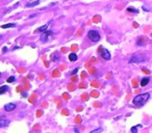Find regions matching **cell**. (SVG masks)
Returning a JSON list of instances; mask_svg holds the SVG:
<instances>
[{"label": "cell", "instance_id": "1", "mask_svg": "<svg viewBox=\"0 0 152 133\" xmlns=\"http://www.w3.org/2000/svg\"><path fill=\"white\" fill-rule=\"evenodd\" d=\"M149 98H150V95H149L148 93L141 94V95H138V96H136V97L133 98L132 103H133L136 106H138V107H142V106H144L145 103L149 100Z\"/></svg>", "mask_w": 152, "mask_h": 133}, {"label": "cell", "instance_id": "2", "mask_svg": "<svg viewBox=\"0 0 152 133\" xmlns=\"http://www.w3.org/2000/svg\"><path fill=\"white\" fill-rule=\"evenodd\" d=\"M87 37L92 41V42H99L100 41V34L99 32H97L96 30H90L87 32Z\"/></svg>", "mask_w": 152, "mask_h": 133}, {"label": "cell", "instance_id": "3", "mask_svg": "<svg viewBox=\"0 0 152 133\" xmlns=\"http://www.w3.org/2000/svg\"><path fill=\"white\" fill-rule=\"evenodd\" d=\"M145 60V57L142 56V55H133L130 59H129V62L130 64H133V62H142Z\"/></svg>", "mask_w": 152, "mask_h": 133}, {"label": "cell", "instance_id": "4", "mask_svg": "<svg viewBox=\"0 0 152 133\" xmlns=\"http://www.w3.org/2000/svg\"><path fill=\"white\" fill-rule=\"evenodd\" d=\"M100 54H101V57L104 58L105 60H109L110 59V53H109V51L107 49H101Z\"/></svg>", "mask_w": 152, "mask_h": 133}, {"label": "cell", "instance_id": "5", "mask_svg": "<svg viewBox=\"0 0 152 133\" xmlns=\"http://www.w3.org/2000/svg\"><path fill=\"white\" fill-rule=\"evenodd\" d=\"M51 34H52V31H51V30H45V31H43V32H42L41 40H42L43 42H46V41L48 40V37H49Z\"/></svg>", "mask_w": 152, "mask_h": 133}, {"label": "cell", "instance_id": "6", "mask_svg": "<svg viewBox=\"0 0 152 133\" xmlns=\"http://www.w3.org/2000/svg\"><path fill=\"white\" fill-rule=\"evenodd\" d=\"M9 120L5 119V118H0V128H3V127H7L9 125Z\"/></svg>", "mask_w": 152, "mask_h": 133}, {"label": "cell", "instance_id": "7", "mask_svg": "<svg viewBox=\"0 0 152 133\" xmlns=\"http://www.w3.org/2000/svg\"><path fill=\"white\" fill-rule=\"evenodd\" d=\"M16 106H17L16 103H8V104H6V105L4 106V109H5L6 111L9 112V111H13V110L16 108Z\"/></svg>", "mask_w": 152, "mask_h": 133}, {"label": "cell", "instance_id": "8", "mask_svg": "<svg viewBox=\"0 0 152 133\" xmlns=\"http://www.w3.org/2000/svg\"><path fill=\"white\" fill-rule=\"evenodd\" d=\"M50 23H51V21H50L49 23H47V24H45V25H43L42 27H39V28H37V29H36V32H41V33H42L43 31H45V30L47 29V27L49 26V24H50Z\"/></svg>", "mask_w": 152, "mask_h": 133}, {"label": "cell", "instance_id": "9", "mask_svg": "<svg viewBox=\"0 0 152 133\" xmlns=\"http://www.w3.org/2000/svg\"><path fill=\"white\" fill-rule=\"evenodd\" d=\"M39 4H40V0H36V1H31V2L26 3V7H33V6H37Z\"/></svg>", "mask_w": 152, "mask_h": 133}, {"label": "cell", "instance_id": "10", "mask_svg": "<svg viewBox=\"0 0 152 133\" xmlns=\"http://www.w3.org/2000/svg\"><path fill=\"white\" fill-rule=\"evenodd\" d=\"M150 81V78L149 77H146V78H143L141 80V86H146Z\"/></svg>", "mask_w": 152, "mask_h": 133}, {"label": "cell", "instance_id": "11", "mask_svg": "<svg viewBox=\"0 0 152 133\" xmlns=\"http://www.w3.org/2000/svg\"><path fill=\"white\" fill-rule=\"evenodd\" d=\"M17 25L15 23H8V24H5V25H1V28L5 29V28H15Z\"/></svg>", "mask_w": 152, "mask_h": 133}, {"label": "cell", "instance_id": "12", "mask_svg": "<svg viewBox=\"0 0 152 133\" xmlns=\"http://www.w3.org/2000/svg\"><path fill=\"white\" fill-rule=\"evenodd\" d=\"M7 90H8V86H7V85H2V86H0V95L5 94V93L7 92Z\"/></svg>", "mask_w": 152, "mask_h": 133}, {"label": "cell", "instance_id": "13", "mask_svg": "<svg viewBox=\"0 0 152 133\" xmlns=\"http://www.w3.org/2000/svg\"><path fill=\"white\" fill-rule=\"evenodd\" d=\"M69 59L71 61H76L77 60V55H76L75 53H70L69 54Z\"/></svg>", "mask_w": 152, "mask_h": 133}, {"label": "cell", "instance_id": "14", "mask_svg": "<svg viewBox=\"0 0 152 133\" xmlns=\"http://www.w3.org/2000/svg\"><path fill=\"white\" fill-rule=\"evenodd\" d=\"M146 42H147V39H140V40L138 41V45H139V46H143V45L146 44Z\"/></svg>", "mask_w": 152, "mask_h": 133}, {"label": "cell", "instance_id": "15", "mask_svg": "<svg viewBox=\"0 0 152 133\" xmlns=\"http://www.w3.org/2000/svg\"><path fill=\"white\" fill-rule=\"evenodd\" d=\"M15 76H10V77H8L7 78V83H11V82H14L15 81Z\"/></svg>", "mask_w": 152, "mask_h": 133}, {"label": "cell", "instance_id": "16", "mask_svg": "<svg viewBox=\"0 0 152 133\" xmlns=\"http://www.w3.org/2000/svg\"><path fill=\"white\" fill-rule=\"evenodd\" d=\"M127 10H128V11H131V12H137V14H138V9H135L133 7H128Z\"/></svg>", "mask_w": 152, "mask_h": 133}, {"label": "cell", "instance_id": "17", "mask_svg": "<svg viewBox=\"0 0 152 133\" xmlns=\"http://www.w3.org/2000/svg\"><path fill=\"white\" fill-rule=\"evenodd\" d=\"M102 131V129L101 128H98V129H96V130H93L92 133H96V132H101Z\"/></svg>", "mask_w": 152, "mask_h": 133}, {"label": "cell", "instance_id": "18", "mask_svg": "<svg viewBox=\"0 0 152 133\" xmlns=\"http://www.w3.org/2000/svg\"><path fill=\"white\" fill-rule=\"evenodd\" d=\"M131 132H133V133L138 132V128H137V127H132V128H131Z\"/></svg>", "mask_w": 152, "mask_h": 133}, {"label": "cell", "instance_id": "19", "mask_svg": "<svg viewBox=\"0 0 152 133\" xmlns=\"http://www.w3.org/2000/svg\"><path fill=\"white\" fill-rule=\"evenodd\" d=\"M77 71H78V69H75V70H74V71L71 73V75H75L76 73H77Z\"/></svg>", "mask_w": 152, "mask_h": 133}, {"label": "cell", "instance_id": "20", "mask_svg": "<svg viewBox=\"0 0 152 133\" xmlns=\"http://www.w3.org/2000/svg\"><path fill=\"white\" fill-rule=\"evenodd\" d=\"M22 97H27V93H22Z\"/></svg>", "mask_w": 152, "mask_h": 133}, {"label": "cell", "instance_id": "21", "mask_svg": "<svg viewBox=\"0 0 152 133\" xmlns=\"http://www.w3.org/2000/svg\"><path fill=\"white\" fill-rule=\"evenodd\" d=\"M143 72H145V73H147V74H149V71H147V70H143Z\"/></svg>", "mask_w": 152, "mask_h": 133}, {"label": "cell", "instance_id": "22", "mask_svg": "<svg viewBox=\"0 0 152 133\" xmlns=\"http://www.w3.org/2000/svg\"><path fill=\"white\" fill-rule=\"evenodd\" d=\"M0 77H1V73H0Z\"/></svg>", "mask_w": 152, "mask_h": 133}]
</instances>
